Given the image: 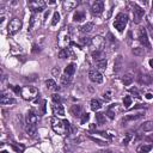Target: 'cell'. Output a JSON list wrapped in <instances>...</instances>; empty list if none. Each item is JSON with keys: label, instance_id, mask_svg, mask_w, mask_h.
I'll use <instances>...</instances> for the list:
<instances>
[{"label": "cell", "instance_id": "obj_44", "mask_svg": "<svg viewBox=\"0 0 153 153\" xmlns=\"http://www.w3.org/2000/svg\"><path fill=\"white\" fill-rule=\"evenodd\" d=\"M52 73H53L54 77H59L60 75V68L59 67H54L53 71H52Z\"/></svg>", "mask_w": 153, "mask_h": 153}, {"label": "cell", "instance_id": "obj_35", "mask_svg": "<svg viewBox=\"0 0 153 153\" xmlns=\"http://www.w3.org/2000/svg\"><path fill=\"white\" fill-rule=\"evenodd\" d=\"M60 22V13L59 12H54L53 14V20H52V25H56Z\"/></svg>", "mask_w": 153, "mask_h": 153}, {"label": "cell", "instance_id": "obj_24", "mask_svg": "<svg viewBox=\"0 0 153 153\" xmlns=\"http://www.w3.org/2000/svg\"><path fill=\"white\" fill-rule=\"evenodd\" d=\"M141 130H144V132H152L153 130V121H146L141 124L140 127Z\"/></svg>", "mask_w": 153, "mask_h": 153}, {"label": "cell", "instance_id": "obj_6", "mask_svg": "<svg viewBox=\"0 0 153 153\" xmlns=\"http://www.w3.org/2000/svg\"><path fill=\"white\" fill-rule=\"evenodd\" d=\"M132 6H133V16H134V23H140L141 22V19L144 18V16H145V10L142 9V7H140L138 4H132Z\"/></svg>", "mask_w": 153, "mask_h": 153}, {"label": "cell", "instance_id": "obj_3", "mask_svg": "<svg viewBox=\"0 0 153 153\" xmlns=\"http://www.w3.org/2000/svg\"><path fill=\"white\" fill-rule=\"evenodd\" d=\"M22 97H23L25 101H32L34 98H36L38 96V90L36 89L35 86H24L23 89H22Z\"/></svg>", "mask_w": 153, "mask_h": 153}, {"label": "cell", "instance_id": "obj_9", "mask_svg": "<svg viewBox=\"0 0 153 153\" xmlns=\"http://www.w3.org/2000/svg\"><path fill=\"white\" fill-rule=\"evenodd\" d=\"M89 78L95 84H101L103 81V75L98 70H90L89 71Z\"/></svg>", "mask_w": 153, "mask_h": 153}, {"label": "cell", "instance_id": "obj_34", "mask_svg": "<svg viewBox=\"0 0 153 153\" xmlns=\"http://www.w3.org/2000/svg\"><path fill=\"white\" fill-rule=\"evenodd\" d=\"M123 105H124V108H129L130 105H132V97H130V96H126L123 98Z\"/></svg>", "mask_w": 153, "mask_h": 153}, {"label": "cell", "instance_id": "obj_32", "mask_svg": "<svg viewBox=\"0 0 153 153\" xmlns=\"http://www.w3.org/2000/svg\"><path fill=\"white\" fill-rule=\"evenodd\" d=\"M96 121L99 123V124H103L105 122V115L102 114V113H97L96 114Z\"/></svg>", "mask_w": 153, "mask_h": 153}, {"label": "cell", "instance_id": "obj_5", "mask_svg": "<svg viewBox=\"0 0 153 153\" xmlns=\"http://www.w3.org/2000/svg\"><path fill=\"white\" fill-rule=\"evenodd\" d=\"M22 29V20L19 18H13L10 23H9V27H7V31H9V35H14L17 34L19 30Z\"/></svg>", "mask_w": 153, "mask_h": 153}, {"label": "cell", "instance_id": "obj_47", "mask_svg": "<svg viewBox=\"0 0 153 153\" xmlns=\"http://www.w3.org/2000/svg\"><path fill=\"white\" fill-rule=\"evenodd\" d=\"M108 37H109V42H110V43H115V38L113 37L111 34H108Z\"/></svg>", "mask_w": 153, "mask_h": 153}, {"label": "cell", "instance_id": "obj_20", "mask_svg": "<svg viewBox=\"0 0 153 153\" xmlns=\"http://www.w3.org/2000/svg\"><path fill=\"white\" fill-rule=\"evenodd\" d=\"M93 29H95V24L92 23V22H89V23H86V24H84V25L80 27V31L84 32V34H89Z\"/></svg>", "mask_w": 153, "mask_h": 153}, {"label": "cell", "instance_id": "obj_11", "mask_svg": "<svg viewBox=\"0 0 153 153\" xmlns=\"http://www.w3.org/2000/svg\"><path fill=\"white\" fill-rule=\"evenodd\" d=\"M144 115V113H138V114H130V115H126L123 119H122V123H128L129 121H135V120H139L141 119Z\"/></svg>", "mask_w": 153, "mask_h": 153}, {"label": "cell", "instance_id": "obj_25", "mask_svg": "<svg viewBox=\"0 0 153 153\" xmlns=\"http://www.w3.org/2000/svg\"><path fill=\"white\" fill-rule=\"evenodd\" d=\"M152 148H153V146H152V145H146V144H142V145H140V146L136 148V152H138V153H148Z\"/></svg>", "mask_w": 153, "mask_h": 153}, {"label": "cell", "instance_id": "obj_8", "mask_svg": "<svg viewBox=\"0 0 153 153\" xmlns=\"http://www.w3.org/2000/svg\"><path fill=\"white\" fill-rule=\"evenodd\" d=\"M139 41H140L141 45H142L144 47H146L147 49L151 48V43H149V41H148L147 31H146L145 28H140V29H139Z\"/></svg>", "mask_w": 153, "mask_h": 153}, {"label": "cell", "instance_id": "obj_37", "mask_svg": "<svg viewBox=\"0 0 153 153\" xmlns=\"http://www.w3.org/2000/svg\"><path fill=\"white\" fill-rule=\"evenodd\" d=\"M133 139V134L132 133H127L126 134V136H124V139H123V141H122V144L123 145H128L129 144V141Z\"/></svg>", "mask_w": 153, "mask_h": 153}, {"label": "cell", "instance_id": "obj_50", "mask_svg": "<svg viewBox=\"0 0 153 153\" xmlns=\"http://www.w3.org/2000/svg\"><path fill=\"white\" fill-rule=\"evenodd\" d=\"M99 153H113L110 149H106V151H102V152H99Z\"/></svg>", "mask_w": 153, "mask_h": 153}, {"label": "cell", "instance_id": "obj_48", "mask_svg": "<svg viewBox=\"0 0 153 153\" xmlns=\"http://www.w3.org/2000/svg\"><path fill=\"white\" fill-rule=\"evenodd\" d=\"M147 28H148V31H149V35H151V36H152V38H153V27L148 24V27H147Z\"/></svg>", "mask_w": 153, "mask_h": 153}, {"label": "cell", "instance_id": "obj_42", "mask_svg": "<svg viewBox=\"0 0 153 153\" xmlns=\"http://www.w3.org/2000/svg\"><path fill=\"white\" fill-rule=\"evenodd\" d=\"M103 98L108 102V101H110L111 99V92L110 91H108V92H104V95H103Z\"/></svg>", "mask_w": 153, "mask_h": 153}, {"label": "cell", "instance_id": "obj_15", "mask_svg": "<svg viewBox=\"0 0 153 153\" xmlns=\"http://www.w3.org/2000/svg\"><path fill=\"white\" fill-rule=\"evenodd\" d=\"M122 67H123V59L121 55H119V56H116L115 62H114V72L119 73L122 70Z\"/></svg>", "mask_w": 153, "mask_h": 153}, {"label": "cell", "instance_id": "obj_26", "mask_svg": "<svg viewBox=\"0 0 153 153\" xmlns=\"http://www.w3.org/2000/svg\"><path fill=\"white\" fill-rule=\"evenodd\" d=\"M92 57L95 59V61L105 59L104 57V50H92Z\"/></svg>", "mask_w": 153, "mask_h": 153}, {"label": "cell", "instance_id": "obj_13", "mask_svg": "<svg viewBox=\"0 0 153 153\" xmlns=\"http://www.w3.org/2000/svg\"><path fill=\"white\" fill-rule=\"evenodd\" d=\"M25 120H27V124H36L37 121H38V116H37L32 110H30V111L27 114Z\"/></svg>", "mask_w": 153, "mask_h": 153}, {"label": "cell", "instance_id": "obj_21", "mask_svg": "<svg viewBox=\"0 0 153 153\" xmlns=\"http://www.w3.org/2000/svg\"><path fill=\"white\" fill-rule=\"evenodd\" d=\"M0 103H1L3 105H10V104H13V103H16V101H14V98H12V97H10L9 95H3L1 96V99H0Z\"/></svg>", "mask_w": 153, "mask_h": 153}, {"label": "cell", "instance_id": "obj_27", "mask_svg": "<svg viewBox=\"0 0 153 153\" xmlns=\"http://www.w3.org/2000/svg\"><path fill=\"white\" fill-rule=\"evenodd\" d=\"M106 65H108L106 59H102V60L96 61V66H97V68L101 70V71H104V70L106 68Z\"/></svg>", "mask_w": 153, "mask_h": 153}, {"label": "cell", "instance_id": "obj_1", "mask_svg": "<svg viewBox=\"0 0 153 153\" xmlns=\"http://www.w3.org/2000/svg\"><path fill=\"white\" fill-rule=\"evenodd\" d=\"M52 127L54 129V132L60 135H67L70 133V123L66 120H59L57 117H53Z\"/></svg>", "mask_w": 153, "mask_h": 153}, {"label": "cell", "instance_id": "obj_52", "mask_svg": "<svg viewBox=\"0 0 153 153\" xmlns=\"http://www.w3.org/2000/svg\"><path fill=\"white\" fill-rule=\"evenodd\" d=\"M152 12H153V4H152Z\"/></svg>", "mask_w": 153, "mask_h": 153}, {"label": "cell", "instance_id": "obj_33", "mask_svg": "<svg viewBox=\"0 0 153 153\" xmlns=\"http://www.w3.org/2000/svg\"><path fill=\"white\" fill-rule=\"evenodd\" d=\"M133 54L135 55V56H144L145 55V50H144V48H133Z\"/></svg>", "mask_w": 153, "mask_h": 153}, {"label": "cell", "instance_id": "obj_46", "mask_svg": "<svg viewBox=\"0 0 153 153\" xmlns=\"http://www.w3.org/2000/svg\"><path fill=\"white\" fill-rule=\"evenodd\" d=\"M130 92H132L133 95H135V97L140 98V96H139V92H138V90H136V89H132V90H130Z\"/></svg>", "mask_w": 153, "mask_h": 153}, {"label": "cell", "instance_id": "obj_30", "mask_svg": "<svg viewBox=\"0 0 153 153\" xmlns=\"http://www.w3.org/2000/svg\"><path fill=\"white\" fill-rule=\"evenodd\" d=\"M102 108V103L98 101V99H92L91 101V109L93 111H97Z\"/></svg>", "mask_w": 153, "mask_h": 153}, {"label": "cell", "instance_id": "obj_22", "mask_svg": "<svg viewBox=\"0 0 153 153\" xmlns=\"http://www.w3.org/2000/svg\"><path fill=\"white\" fill-rule=\"evenodd\" d=\"M53 113L56 116H63L65 115V109L61 104H55V105H53Z\"/></svg>", "mask_w": 153, "mask_h": 153}, {"label": "cell", "instance_id": "obj_49", "mask_svg": "<svg viewBox=\"0 0 153 153\" xmlns=\"http://www.w3.org/2000/svg\"><path fill=\"white\" fill-rule=\"evenodd\" d=\"M146 98H147V99H151V98H152V93H146Z\"/></svg>", "mask_w": 153, "mask_h": 153}, {"label": "cell", "instance_id": "obj_45", "mask_svg": "<svg viewBox=\"0 0 153 153\" xmlns=\"http://www.w3.org/2000/svg\"><path fill=\"white\" fill-rule=\"evenodd\" d=\"M92 141H95V142H98L99 145H105V142L104 141H102V140H99V139H96V138H90Z\"/></svg>", "mask_w": 153, "mask_h": 153}, {"label": "cell", "instance_id": "obj_7", "mask_svg": "<svg viewBox=\"0 0 153 153\" xmlns=\"http://www.w3.org/2000/svg\"><path fill=\"white\" fill-rule=\"evenodd\" d=\"M93 50H103V48L105 47V40L102 36H95L91 40V45H90Z\"/></svg>", "mask_w": 153, "mask_h": 153}, {"label": "cell", "instance_id": "obj_16", "mask_svg": "<svg viewBox=\"0 0 153 153\" xmlns=\"http://www.w3.org/2000/svg\"><path fill=\"white\" fill-rule=\"evenodd\" d=\"M78 3L77 1H73V0H66V1H63L62 6H63V10L68 12V11H72L74 7H77Z\"/></svg>", "mask_w": 153, "mask_h": 153}, {"label": "cell", "instance_id": "obj_18", "mask_svg": "<svg viewBox=\"0 0 153 153\" xmlns=\"http://www.w3.org/2000/svg\"><path fill=\"white\" fill-rule=\"evenodd\" d=\"M36 132H37L36 124H27V126H25V133L28 134V136L34 138V136L36 135Z\"/></svg>", "mask_w": 153, "mask_h": 153}, {"label": "cell", "instance_id": "obj_14", "mask_svg": "<svg viewBox=\"0 0 153 153\" xmlns=\"http://www.w3.org/2000/svg\"><path fill=\"white\" fill-rule=\"evenodd\" d=\"M70 113H71V115L74 116V117H81V115L84 114V113H83L81 105H73V106L70 109Z\"/></svg>", "mask_w": 153, "mask_h": 153}, {"label": "cell", "instance_id": "obj_38", "mask_svg": "<svg viewBox=\"0 0 153 153\" xmlns=\"http://www.w3.org/2000/svg\"><path fill=\"white\" fill-rule=\"evenodd\" d=\"M36 23V14H32L31 16V19H30V25H29V31H32L34 30V25Z\"/></svg>", "mask_w": 153, "mask_h": 153}, {"label": "cell", "instance_id": "obj_36", "mask_svg": "<svg viewBox=\"0 0 153 153\" xmlns=\"http://www.w3.org/2000/svg\"><path fill=\"white\" fill-rule=\"evenodd\" d=\"M68 49H61L60 52H59V57L60 59H66V57H68Z\"/></svg>", "mask_w": 153, "mask_h": 153}, {"label": "cell", "instance_id": "obj_19", "mask_svg": "<svg viewBox=\"0 0 153 153\" xmlns=\"http://www.w3.org/2000/svg\"><path fill=\"white\" fill-rule=\"evenodd\" d=\"M133 81H134V75H133L132 73H124V75L122 77V83H123L126 86L132 85Z\"/></svg>", "mask_w": 153, "mask_h": 153}, {"label": "cell", "instance_id": "obj_40", "mask_svg": "<svg viewBox=\"0 0 153 153\" xmlns=\"http://www.w3.org/2000/svg\"><path fill=\"white\" fill-rule=\"evenodd\" d=\"M91 40H92V38L87 37V36H86V37H85V36H84V37H80V42L83 43V45H91Z\"/></svg>", "mask_w": 153, "mask_h": 153}, {"label": "cell", "instance_id": "obj_10", "mask_svg": "<svg viewBox=\"0 0 153 153\" xmlns=\"http://www.w3.org/2000/svg\"><path fill=\"white\" fill-rule=\"evenodd\" d=\"M91 10H92V13H93V14H101V13L104 11V3L101 1V0H98V1H95V3L92 4Z\"/></svg>", "mask_w": 153, "mask_h": 153}, {"label": "cell", "instance_id": "obj_43", "mask_svg": "<svg viewBox=\"0 0 153 153\" xmlns=\"http://www.w3.org/2000/svg\"><path fill=\"white\" fill-rule=\"evenodd\" d=\"M108 116H109V119H114V117H115V111L113 110L111 108H109V110H108Z\"/></svg>", "mask_w": 153, "mask_h": 153}, {"label": "cell", "instance_id": "obj_39", "mask_svg": "<svg viewBox=\"0 0 153 153\" xmlns=\"http://www.w3.org/2000/svg\"><path fill=\"white\" fill-rule=\"evenodd\" d=\"M89 119H90V115L87 114V113H84V114L81 115V117H80V122L84 124V123H86L87 121H89Z\"/></svg>", "mask_w": 153, "mask_h": 153}, {"label": "cell", "instance_id": "obj_29", "mask_svg": "<svg viewBox=\"0 0 153 153\" xmlns=\"http://www.w3.org/2000/svg\"><path fill=\"white\" fill-rule=\"evenodd\" d=\"M71 83H72V77H71V75H67V74L61 75V84H62V85L68 86Z\"/></svg>", "mask_w": 153, "mask_h": 153}, {"label": "cell", "instance_id": "obj_12", "mask_svg": "<svg viewBox=\"0 0 153 153\" xmlns=\"http://www.w3.org/2000/svg\"><path fill=\"white\" fill-rule=\"evenodd\" d=\"M45 5H46V3H45V1H41V0H38V1H32V3L29 4V6H30L34 11H36V12H42V11H43V7H45Z\"/></svg>", "mask_w": 153, "mask_h": 153}, {"label": "cell", "instance_id": "obj_2", "mask_svg": "<svg viewBox=\"0 0 153 153\" xmlns=\"http://www.w3.org/2000/svg\"><path fill=\"white\" fill-rule=\"evenodd\" d=\"M71 43V32L67 28H63L57 36V45L61 49H66Z\"/></svg>", "mask_w": 153, "mask_h": 153}, {"label": "cell", "instance_id": "obj_28", "mask_svg": "<svg viewBox=\"0 0 153 153\" xmlns=\"http://www.w3.org/2000/svg\"><path fill=\"white\" fill-rule=\"evenodd\" d=\"M74 72H75V65L74 63H70L68 66L65 68V74H67V75H73L74 74Z\"/></svg>", "mask_w": 153, "mask_h": 153}, {"label": "cell", "instance_id": "obj_17", "mask_svg": "<svg viewBox=\"0 0 153 153\" xmlns=\"http://www.w3.org/2000/svg\"><path fill=\"white\" fill-rule=\"evenodd\" d=\"M139 83L141 85H151L153 83V77H151L148 74H142L139 77Z\"/></svg>", "mask_w": 153, "mask_h": 153}, {"label": "cell", "instance_id": "obj_41", "mask_svg": "<svg viewBox=\"0 0 153 153\" xmlns=\"http://www.w3.org/2000/svg\"><path fill=\"white\" fill-rule=\"evenodd\" d=\"M52 98H53V101H54L55 104H61V96H60V95L54 93V95L52 96Z\"/></svg>", "mask_w": 153, "mask_h": 153}, {"label": "cell", "instance_id": "obj_31", "mask_svg": "<svg viewBox=\"0 0 153 153\" xmlns=\"http://www.w3.org/2000/svg\"><path fill=\"white\" fill-rule=\"evenodd\" d=\"M74 20L75 22H81L83 19H85V12L84 11H77L75 13H74Z\"/></svg>", "mask_w": 153, "mask_h": 153}, {"label": "cell", "instance_id": "obj_23", "mask_svg": "<svg viewBox=\"0 0 153 153\" xmlns=\"http://www.w3.org/2000/svg\"><path fill=\"white\" fill-rule=\"evenodd\" d=\"M46 86H47V89L50 90V91H59V89H60V87L56 85V83L53 79L46 80Z\"/></svg>", "mask_w": 153, "mask_h": 153}, {"label": "cell", "instance_id": "obj_51", "mask_svg": "<svg viewBox=\"0 0 153 153\" xmlns=\"http://www.w3.org/2000/svg\"><path fill=\"white\" fill-rule=\"evenodd\" d=\"M149 66L153 68V59H151V60H149Z\"/></svg>", "mask_w": 153, "mask_h": 153}, {"label": "cell", "instance_id": "obj_4", "mask_svg": "<svg viewBox=\"0 0 153 153\" xmlns=\"http://www.w3.org/2000/svg\"><path fill=\"white\" fill-rule=\"evenodd\" d=\"M127 23H128V17H127V14H124V13H119V14L116 16V18H115L114 27H115V29H117V31L122 32V31L124 30Z\"/></svg>", "mask_w": 153, "mask_h": 153}]
</instances>
